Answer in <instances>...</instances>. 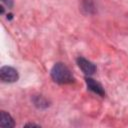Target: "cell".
Wrapping results in <instances>:
<instances>
[{
	"mask_svg": "<svg viewBox=\"0 0 128 128\" xmlns=\"http://www.w3.org/2000/svg\"><path fill=\"white\" fill-rule=\"evenodd\" d=\"M0 126L5 128H11L15 126L13 118L6 111H1L0 113Z\"/></svg>",
	"mask_w": 128,
	"mask_h": 128,
	"instance_id": "obj_5",
	"label": "cell"
},
{
	"mask_svg": "<svg viewBox=\"0 0 128 128\" xmlns=\"http://www.w3.org/2000/svg\"><path fill=\"white\" fill-rule=\"evenodd\" d=\"M19 78L18 72L11 66H3L0 69V79L5 83L16 82Z\"/></svg>",
	"mask_w": 128,
	"mask_h": 128,
	"instance_id": "obj_2",
	"label": "cell"
},
{
	"mask_svg": "<svg viewBox=\"0 0 128 128\" xmlns=\"http://www.w3.org/2000/svg\"><path fill=\"white\" fill-rule=\"evenodd\" d=\"M12 14H9V15H7V19H12Z\"/></svg>",
	"mask_w": 128,
	"mask_h": 128,
	"instance_id": "obj_8",
	"label": "cell"
},
{
	"mask_svg": "<svg viewBox=\"0 0 128 128\" xmlns=\"http://www.w3.org/2000/svg\"><path fill=\"white\" fill-rule=\"evenodd\" d=\"M51 77L54 82L58 84H70L74 82V76L70 69L62 62H57L53 65L51 69Z\"/></svg>",
	"mask_w": 128,
	"mask_h": 128,
	"instance_id": "obj_1",
	"label": "cell"
},
{
	"mask_svg": "<svg viewBox=\"0 0 128 128\" xmlns=\"http://www.w3.org/2000/svg\"><path fill=\"white\" fill-rule=\"evenodd\" d=\"M77 64L79 66V68L86 74V75H92L95 73L96 71V66L94 63H92L91 61L87 60L84 57H78L77 58Z\"/></svg>",
	"mask_w": 128,
	"mask_h": 128,
	"instance_id": "obj_3",
	"label": "cell"
},
{
	"mask_svg": "<svg viewBox=\"0 0 128 128\" xmlns=\"http://www.w3.org/2000/svg\"><path fill=\"white\" fill-rule=\"evenodd\" d=\"M2 2L8 7V8H11L13 6V0H2Z\"/></svg>",
	"mask_w": 128,
	"mask_h": 128,
	"instance_id": "obj_6",
	"label": "cell"
},
{
	"mask_svg": "<svg viewBox=\"0 0 128 128\" xmlns=\"http://www.w3.org/2000/svg\"><path fill=\"white\" fill-rule=\"evenodd\" d=\"M85 82H86V85H87V88L92 91L93 93L99 95V96H104L105 95V90L103 88V86L97 82L96 80H94L93 78L91 77H85Z\"/></svg>",
	"mask_w": 128,
	"mask_h": 128,
	"instance_id": "obj_4",
	"label": "cell"
},
{
	"mask_svg": "<svg viewBox=\"0 0 128 128\" xmlns=\"http://www.w3.org/2000/svg\"><path fill=\"white\" fill-rule=\"evenodd\" d=\"M25 126H37V127H39V125H37V124H33V123H28V124H25Z\"/></svg>",
	"mask_w": 128,
	"mask_h": 128,
	"instance_id": "obj_7",
	"label": "cell"
}]
</instances>
